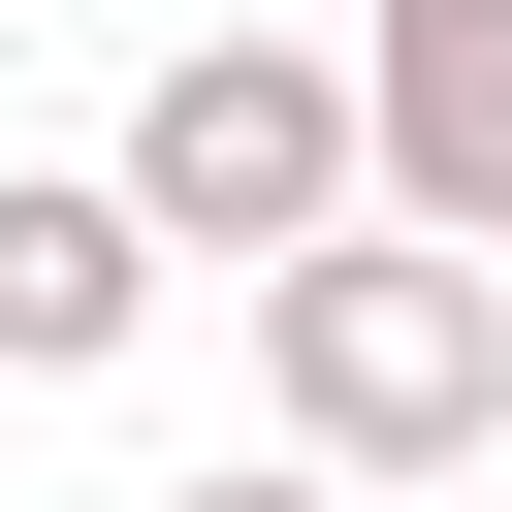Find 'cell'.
<instances>
[{
	"mask_svg": "<svg viewBox=\"0 0 512 512\" xmlns=\"http://www.w3.org/2000/svg\"><path fill=\"white\" fill-rule=\"evenodd\" d=\"M128 224L160 256H352L384 224V128H352V32H192L160 96H128Z\"/></svg>",
	"mask_w": 512,
	"mask_h": 512,
	"instance_id": "obj_2",
	"label": "cell"
},
{
	"mask_svg": "<svg viewBox=\"0 0 512 512\" xmlns=\"http://www.w3.org/2000/svg\"><path fill=\"white\" fill-rule=\"evenodd\" d=\"M160 320V224H128V160H0V384H96Z\"/></svg>",
	"mask_w": 512,
	"mask_h": 512,
	"instance_id": "obj_4",
	"label": "cell"
},
{
	"mask_svg": "<svg viewBox=\"0 0 512 512\" xmlns=\"http://www.w3.org/2000/svg\"><path fill=\"white\" fill-rule=\"evenodd\" d=\"M160 512H384V480H320V448H224V480H160Z\"/></svg>",
	"mask_w": 512,
	"mask_h": 512,
	"instance_id": "obj_5",
	"label": "cell"
},
{
	"mask_svg": "<svg viewBox=\"0 0 512 512\" xmlns=\"http://www.w3.org/2000/svg\"><path fill=\"white\" fill-rule=\"evenodd\" d=\"M256 416H288L320 480H448V448H512V256H416V224L288 256V288H256Z\"/></svg>",
	"mask_w": 512,
	"mask_h": 512,
	"instance_id": "obj_1",
	"label": "cell"
},
{
	"mask_svg": "<svg viewBox=\"0 0 512 512\" xmlns=\"http://www.w3.org/2000/svg\"><path fill=\"white\" fill-rule=\"evenodd\" d=\"M352 128L416 256H512V0H352Z\"/></svg>",
	"mask_w": 512,
	"mask_h": 512,
	"instance_id": "obj_3",
	"label": "cell"
}]
</instances>
